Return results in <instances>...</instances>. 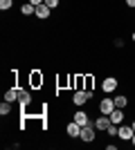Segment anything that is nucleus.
I'll return each mask as SVG.
<instances>
[{
  "instance_id": "nucleus-14",
  "label": "nucleus",
  "mask_w": 135,
  "mask_h": 150,
  "mask_svg": "<svg viewBox=\"0 0 135 150\" xmlns=\"http://www.w3.org/2000/svg\"><path fill=\"white\" fill-rule=\"evenodd\" d=\"M9 112H11V103H9V101H2V105H0V114L5 117V114H9Z\"/></svg>"
},
{
  "instance_id": "nucleus-23",
  "label": "nucleus",
  "mask_w": 135,
  "mask_h": 150,
  "mask_svg": "<svg viewBox=\"0 0 135 150\" xmlns=\"http://www.w3.org/2000/svg\"><path fill=\"white\" fill-rule=\"evenodd\" d=\"M131 141H133V146H135V134H133V139H131Z\"/></svg>"
},
{
  "instance_id": "nucleus-3",
  "label": "nucleus",
  "mask_w": 135,
  "mask_h": 150,
  "mask_svg": "<svg viewBox=\"0 0 135 150\" xmlns=\"http://www.w3.org/2000/svg\"><path fill=\"white\" fill-rule=\"evenodd\" d=\"M115 108L117 105H115V101H113V99H104L101 103H99V112H101V114H110Z\"/></svg>"
},
{
  "instance_id": "nucleus-22",
  "label": "nucleus",
  "mask_w": 135,
  "mask_h": 150,
  "mask_svg": "<svg viewBox=\"0 0 135 150\" xmlns=\"http://www.w3.org/2000/svg\"><path fill=\"white\" fill-rule=\"evenodd\" d=\"M126 5H129V7H133V9H135V0H126Z\"/></svg>"
},
{
  "instance_id": "nucleus-17",
  "label": "nucleus",
  "mask_w": 135,
  "mask_h": 150,
  "mask_svg": "<svg viewBox=\"0 0 135 150\" xmlns=\"http://www.w3.org/2000/svg\"><path fill=\"white\" fill-rule=\"evenodd\" d=\"M106 132H108L110 137H115L117 132H119V128H117V123H110V125H108V130H106Z\"/></svg>"
},
{
  "instance_id": "nucleus-10",
  "label": "nucleus",
  "mask_w": 135,
  "mask_h": 150,
  "mask_svg": "<svg viewBox=\"0 0 135 150\" xmlns=\"http://www.w3.org/2000/svg\"><path fill=\"white\" fill-rule=\"evenodd\" d=\"M108 117H110V121H113V123H122V121H124V112H122V108H115V110H113Z\"/></svg>"
},
{
  "instance_id": "nucleus-9",
  "label": "nucleus",
  "mask_w": 135,
  "mask_h": 150,
  "mask_svg": "<svg viewBox=\"0 0 135 150\" xmlns=\"http://www.w3.org/2000/svg\"><path fill=\"white\" fill-rule=\"evenodd\" d=\"M65 130H68V137H79V134H81V125H79L77 121H72Z\"/></svg>"
},
{
  "instance_id": "nucleus-2",
  "label": "nucleus",
  "mask_w": 135,
  "mask_h": 150,
  "mask_svg": "<svg viewBox=\"0 0 135 150\" xmlns=\"http://www.w3.org/2000/svg\"><path fill=\"white\" fill-rule=\"evenodd\" d=\"M92 99V92L90 90H77V92L72 94V103L74 105H84L86 101H90Z\"/></svg>"
},
{
  "instance_id": "nucleus-1",
  "label": "nucleus",
  "mask_w": 135,
  "mask_h": 150,
  "mask_svg": "<svg viewBox=\"0 0 135 150\" xmlns=\"http://www.w3.org/2000/svg\"><path fill=\"white\" fill-rule=\"evenodd\" d=\"M95 121H92V123H88V125H81V134H79V139H81V141H86V144H90V141H92V139H95Z\"/></svg>"
},
{
  "instance_id": "nucleus-25",
  "label": "nucleus",
  "mask_w": 135,
  "mask_h": 150,
  "mask_svg": "<svg viewBox=\"0 0 135 150\" xmlns=\"http://www.w3.org/2000/svg\"><path fill=\"white\" fill-rule=\"evenodd\" d=\"M133 40H135V31H133Z\"/></svg>"
},
{
  "instance_id": "nucleus-19",
  "label": "nucleus",
  "mask_w": 135,
  "mask_h": 150,
  "mask_svg": "<svg viewBox=\"0 0 135 150\" xmlns=\"http://www.w3.org/2000/svg\"><path fill=\"white\" fill-rule=\"evenodd\" d=\"M45 5L50 7V9H54V7H59V0H45Z\"/></svg>"
},
{
  "instance_id": "nucleus-15",
  "label": "nucleus",
  "mask_w": 135,
  "mask_h": 150,
  "mask_svg": "<svg viewBox=\"0 0 135 150\" xmlns=\"http://www.w3.org/2000/svg\"><path fill=\"white\" fill-rule=\"evenodd\" d=\"M126 103H129V99H126V96H115V105H117V108H124Z\"/></svg>"
},
{
  "instance_id": "nucleus-11",
  "label": "nucleus",
  "mask_w": 135,
  "mask_h": 150,
  "mask_svg": "<svg viewBox=\"0 0 135 150\" xmlns=\"http://www.w3.org/2000/svg\"><path fill=\"white\" fill-rule=\"evenodd\" d=\"M74 121H77L79 125H88V123H92V121L88 119V114L81 112V110H79V112H74Z\"/></svg>"
},
{
  "instance_id": "nucleus-16",
  "label": "nucleus",
  "mask_w": 135,
  "mask_h": 150,
  "mask_svg": "<svg viewBox=\"0 0 135 150\" xmlns=\"http://www.w3.org/2000/svg\"><path fill=\"white\" fill-rule=\"evenodd\" d=\"M41 83H43V76H41L39 72H34L32 74V85H41Z\"/></svg>"
},
{
  "instance_id": "nucleus-5",
  "label": "nucleus",
  "mask_w": 135,
  "mask_h": 150,
  "mask_svg": "<svg viewBox=\"0 0 135 150\" xmlns=\"http://www.w3.org/2000/svg\"><path fill=\"white\" fill-rule=\"evenodd\" d=\"M110 123H113V121H110L108 114H101V117L95 121V128H97V130H108V125H110Z\"/></svg>"
},
{
  "instance_id": "nucleus-24",
  "label": "nucleus",
  "mask_w": 135,
  "mask_h": 150,
  "mask_svg": "<svg viewBox=\"0 0 135 150\" xmlns=\"http://www.w3.org/2000/svg\"><path fill=\"white\" fill-rule=\"evenodd\" d=\"M133 130H135V121H133Z\"/></svg>"
},
{
  "instance_id": "nucleus-8",
  "label": "nucleus",
  "mask_w": 135,
  "mask_h": 150,
  "mask_svg": "<svg viewBox=\"0 0 135 150\" xmlns=\"http://www.w3.org/2000/svg\"><path fill=\"white\" fill-rule=\"evenodd\" d=\"M18 103H20V108H27L29 103H32V94L27 92V90H20V94H18Z\"/></svg>"
},
{
  "instance_id": "nucleus-6",
  "label": "nucleus",
  "mask_w": 135,
  "mask_h": 150,
  "mask_svg": "<svg viewBox=\"0 0 135 150\" xmlns=\"http://www.w3.org/2000/svg\"><path fill=\"white\" fill-rule=\"evenodd\" d=\"M115 88H117V79H115V76L104 79V83H101V90H104V92H113Z\"/></svg>"
},
{
  "instance_id": "nucleus-12",
  "label": "nucleus",
  "mask_w": 135,
  "mask_h": 150,
  "mask_svg": "<svg viewBox=\"0 0 135 150\" xmlns=\"http://www.w3.org/2000/svg\"><path fill=\"white\" fill-rule=\"evenodd\" d=\"M20 13H23V16H32V13H36V5L25 2V5H23V9H20Z\"/></svg>"
},
{
  "instance_id": "nucleus-21",
  "label": "nucleus",
  "mask_w": 135,
  "mask_h": 150,
  "mask_svg": "<svg viewBox=\"0 0 135 150\" xmlns=\"http://www.w3.org/2000/svg\"><path fill=\"white\" fill-rule=\"evenodd\" d=\"M29 2H32V5H43L45 0H29Z\"/></svg>"
},
{
  "instance_id": "nucleus-4",
  "label": "nucleus",
  "mask_w": 135,
  "mask_h": 150,
  "mask_svg": "<svg viewBox=\"0 0 135 150\" xmlns=\"http://www.w3.org/2000/svg\"><path fill=\"white\" fill-rule=\"evenodd\" d=\"M135 130H133V125H122L119 128V132H117V137H122L124 141H129V139H133Z\"/></svg>"
},
{
  "instance_id": "nucleus-7",
  "label": "nucleus",
  "mask_w": 135,
  "mask_h": 150,
  "mask_svg": "<svg viewBox=\"0 0 135 150\" xmlns=\"http://www.w3.org/2000/svg\"><path fill=\"white\" fill-rule=\"evenodd\" d=\"M34 16H36V18H41V20H45V18H50V7L45 5H36V13H34Z\"/></svg>"
},
{
  "instance_id": "nucleus-18",
  "label": "nucleus",
  "mask_w": 135,
  "mask_h": 150,
  "mask_svg": "<svg viewBox=\"0 0 135 150\" xmlns=\"http://www.w3.org/2000/svg\"><path fill=\"white\" fill-rule=\"evenodd\" d=\"M11 0H0V9H2V11H7V9H11Z\"/></svg>"
},
{
  "instance_id": "nucleus-20",
  "label": "nucleus",
  "mask_w": 135,
  "mask_h": 150,
  "mask_svg": "<svg viewBox=\"0 0 135 150\" xmlns=\"http://www.w3.org/2000/svg\"><path fill=\"white\" fill-rule=\"evenodd\" d=\"M84 83H86V90H90V85H92V76H86Z\"/></svg>"
},
{
  "instance_id": "nucleus-13",
  "label": "nucleus",
  "mask_w": 135,
  "mask_h": 150,
  "mask_svg": "<svg viewBox=\"0 0 135 150\" xmlns=\"http://www.w3.org/2000/svg\"><path fill=\"white\" fill-rule=\"evenodd\" d=\"M18 94H20V92H18V90H14V88H11V90H7V92H5V101L14 103V101H18Z\"/></svg>"
}]
</instances>
